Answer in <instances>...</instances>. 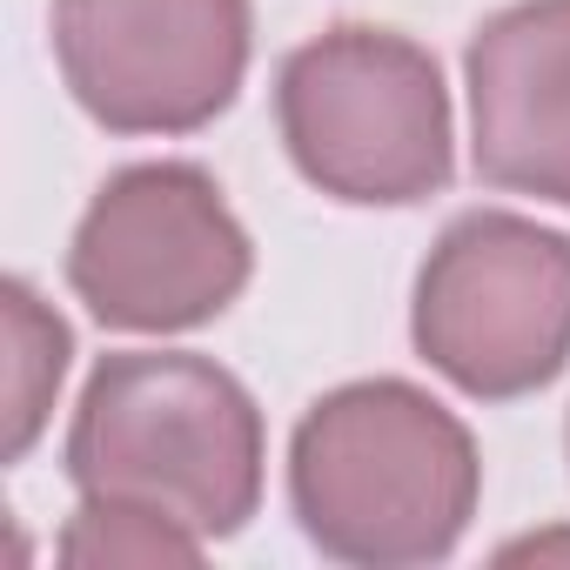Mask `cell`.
<instances>
[{"mask_svg":"<svg viewBox=\"0 0 570 570\" xmlns=\"http://www.w3.org/2000/svg\"><path fill=\"white\" fill-rule=\"evenodd\" d=\"M483 497V456L456 410L403 376L316 396L289 436V510L303 537L356 570L443 563Z\"/></svg>","mask_w":570,"mask_h":570,"instance_id":"1","label":"cell"},{"mask_svg":"<svg viewBox=\"0 0 570 570\" xmlns=\"http://www.w3.org/2000/svg\"><path fill=\"white\" fill-rule=\"evenodd\" d=\"M262 410L235 370L188 350H121L95 363L61 470L75 497L135 503L222 543L262 503Z\"/></svg>","mask_w":570,"mask_h":570,"instance_id":"2","label":"cell"},{"mask_svg":"<svg viewBox=\"0 0 570 570\" xmlns=\"http://www.w3.org/2000/svg\"><path fill=\"white\" fill-rule=\"evenodd\" d=\"M275 128L296 175L350 208H416L450 188V88L423 41L343 21L275 68Z\"/></svg>","mask_w":570,"mask_h":570,"instance_id":"3","label":"cell"},{"mask_svg":"<svg viewBox=\"0 0 570 570\" xmlns=\"http://www.w3.org/2000/svg\"><path fill=\"white\" fill-rule=\"evenodd\" d=\"M416 356L470 403H517L570 363V235L517 208H463L416 268Z\"/></svg>","mask_w":570,"mask_h":570,"instance_id":"4","label":"cell"},{"mask_svg":"<svg viewBox=\"0 0 570 570\" xmlns=\"http://www.w3.org/2000/svg\"><path fill=\"white\" fill-rule=\"evenodd\" d=\"M255 275V242L195 161H135L95 188L68 242V289L101 330L181 336Z\"/></svg>","mask_w":570,"mask_h":570,"instance_id":"5","label":"cell"},{"mask_svg":"<svg viewBox=\"0 0 570 570\" xmlns=\"http://www.w3.org/2000/svg\"><path fill=\"white\" fill-rule=\"evenodd\" d=\"M55 61L108 135H195L242 95L248 0H55Z\"/></svg>","mask_w":570,"mask_h":570,"instance_id":"6","label":"cell"},{"mask_svg":"<svg viewBox=\"0 0 570 570\" xmlns=\"http://www.w3.org/2000/svg\"><path fill=\"white\" fill-rule=\"evenodd\" d=\"M463 88L476 181L570 208V0L497 8L463 48Z\"/></svg>","mask_w":570,"mask_h":570,"instance_id":"7","label":"cell"},{"mask_svg":"<svg viewBox=\"0 0 570 570\" xmlns=\"http://www.w3.org/2000/svg\"><path fill=\"white\" fill-rule=\"evenodd\" d=\"M0 323H8V376H0V390H8V463H21L48 430V410L61 396L75 336L35 296V282H21V275L0 282Z\"/></svg>","mask_w":570,"mask_h":570,"instance_id":"8","label":"cell"},{"mask_svg":"<svg viewBox=\"0 0 570 570\" xmlns=\"http://www.w3.org/2000/svg\"><path fill=\"white\" fill-rule=\"evenodd\" d=\"M202 550L208 543L188 523L135 510V503H101V497H81V510L61 530V557L68 563H95V570L101 563L108 570H121V563H135V570H148V563H195Z\"/></svg>","mask_w":570,"mask_h":570,"instance_id":"9","label":"cell"},{"mask_svg":"<svg viewBox=\"0 0 570 570\" xmlns=\"http://www.w3.org/2000/svg\"><path fill=\"white\" fill-rule=\"evenodd\" d=\"M563 450H570V416H563Z\"/></svg>","mask_w":570,"mask_h":570,"instance_id":"10","label":"cell"}]
</instances>
